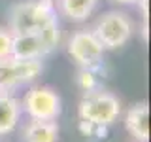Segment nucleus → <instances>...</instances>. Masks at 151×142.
Returning <instances> with one entry per match:
<instances>
[{"label":"nucleus","instance_id":"1","mask_svg":"<svg viewBox=\"0 0 151 142\" xmlns=\"http://www.w3.org/2000/svg\"><path fill=\"white\" fill-rule=\"evenodd\" d=\"M57 23V12L51 0H28L15 4L9 12V28L12 34L38 32L42 28Z\"/></svg>","mask_w":151,"mask_h":142},{"label":"nucleus","instance_id":"2","mask_svg":"<svg viewBox=\"0 0 151 142\" xmlns=\"http://www.w3.org/2000/svg\"><path fill=\"white\" fill-rule=\"evenodd\" d=\"M60 42L59 23H51L49 27L38 32L12 34V57L15 59H42L49 51H53Z\"/></svg>","mask_w":151,"mask_h":142},{"label":"nucleus","instance_id":"3","mask_svg":"<svg viewBox=\"0 0 151 142\" xmlns=\"http://www.w3.org/2000/svg\"><path fill=\"white\" fill-rule=\"evenodd\" d=\"M121 102L115 95L108 91H93L85 93V97L79 102V120L81 123L93 127H108L119 117Z\"/></svg>","mask_w":151,"mask_h":142},{"label":"nucleus","instance_id":"4","mask_svg":"<svg viewBox=\"0 0 151 142\" xmlns=\"http://www.w3.org/2000/svg\"><path fill=\"white\" fill-rule=\"evenodd\" d=\"M132 21L123 12H108L96 21L93 34L104 49H119L132 38Z\"/></svg>","mask_w":151,"mask_h":142},{"label":"nucleus","instance_id":"5","mask_svg":"<svg viewBox=\"0 0 151 142\" xmlns=\"http://www.w3.org/2000/svg\"><path fill=\"white\" fill-rule=\"evenodd\" d=\"M42 70V59H15L12 55L0 59V93L34 82Z\"/></svg>","mask_w":151,"mask_h":142},{"label":"nucleus","instance_id":"6","mask_svg":"<svg viewBox=\"0 0 151 142\" xmlns=\"http://www.w3.org/2000/svg\"><path fill=\"white\" fill-rule=\"evenodd\" d=\"M23 108L32 120L55 121L60 116V97L49 87H34L25 95Z\"/></svg>","mask_w":151,"mask_h":142},{"label":"nucleus","instance_id":"7","mask_svg":"<svg viewBox=\"0 0 151 142\" xmlns=\"http://www.w3.org/2000/svg\"><path fill=\"white\" fill-rule=\"evenodd\" d=\"M68 53L81 68H94L102 61L104 47L93 30H78L68 40Z\"/></svg>","mask_w":151,"mask_h":142},{"label":"nucleus","instance_id":"8","mask_svg":"<svg viewBox=\"0 0 151 142\" xmlns=\"http://www.w3.org/2000/svg\"><path fill=\"white\" fill-rule=\"evenodd\" d=\"M125 125L138 142H149V106L145 102L134 104L127 112Z\"/></svg>","mask_w":151,"mask_h":142},{"label":"nucleus","instance_id":"9","mask_svg":"<svg viewBox=\"0 0 151 142\" xmlns=\"http://www.w3.org/2000/svg\"><path fill=\"white\" fill-rule=\"evenodd\" d=\"M19 116H21L19 101L9 93H0V136L15 129Z\"/></svg>","mask_w":151,"mask_h":142},{"label":"nucleus","instance_id":"10","mask_svg":"<svg viewBox=\"0 0 151 142\" xmlns=\"http://www.w3.org/2000/svg\"><path fill=\"white\" fill-rule=\"evenodd\" d=\"M25 142H57L59 140V127L55 121L32 120L23 131Z\"/></svg>","mask_w":151,"mask_h":142},{"label":"nucleus","instance_id":"11","mask_svg":"<svg viewBox=\"0 0 151 142\" xmlns=\"http://www.w3.org/2000/svg\"><path fill=\"white\" fill-rule=\"evenodd\" d=\"M60 12L70 21H85L96 8L98 0H59Z\"/></svg>","mask_w":151,"mask_h":142},{"label":"nucleus","instance_id":"12","mask_svg":"<svg viewBox=\"0 0 151 142\" xmlns=\"http://www.w3.org/2000/svg\"><path fill=\"white\" fill-rule=\"evenodd\" d=\"M78 85L83 89L85 93L93 91L96 87V80H94V74H93V68H81L78 74Z\"/></svg>","mask_w":151,"mask_h":142},{"label":"nucleus","instance_id":"13","mask_svg":"<svg viewBox=\"0 0 151 142\" xmlns=\"http://www.w3.org/2000/svg\"><path fill=\"white\" fill-rule=\"evenodd\" d=\"M9 53H12V32L0 27V59L9 57Z\"/></svg>","mask_w":151,"mask_h":142},{"label":"nucleus","instance_id":"14","mask_svg":"<svg viewBox=\"0 0 151 142\" xmlns=\"http://www.w3.org/2000/svg\"><path fill=\"white\" fill-rule=\"evenodd\" d=\"M115 2H121V4H136L140 0H115Z\"/></svg>","mask_w":151,"mask_h":142},{"label":"nucleus","instance_id":"15","mask_svg":"<svg viewBox=\"0 0 151 142\" xmlns=\"http://www.w3.org/2000/svg\"><path fill=\"white\" fill-rule=\"evenodd\" d=\"M51 2H53V0H51Z\"/></svg>","mask_w":151,"mask_h":142}]
</instances>
